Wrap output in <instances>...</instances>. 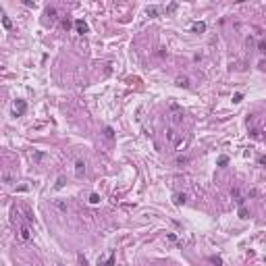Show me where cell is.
I'll use <instances>...</instances> for the list:
<instances>
[{
    "instance_id": "obj_5",
    "label": "cell",
    "mask_w": 266,
    "mask_h": 266,
    "mask_svg": "<svg viewBox=\"0 0 266 266\" xmlns=\"http://www.w3.org/2000/svg\"><path fill=\"white\" fill-rule=\"evenodd\" d=\"M13 181H15V173H13V171H7V173H2V183L11 185Z\"/></svg>"
},
{
    "instance_id": "obj_2",
    "label": "cell",
    "mask_w": 266,
    "mask_h": 266,
    "mask_svg": "<svg viewBox=\"0 0 266 266\" xmlns=\"http://www.w3.org/2000/svg\"><path fill=\"white\" fill-rule=\"evenodd\" d=\"M75 29H77V33H87V31H90L87 23L81 21V19H77V21H75Z\"/></svg>"
},
{
    "instance_id": "obj_12",
    "label": "cell",
    "mask_w": 266,
    "mask_h": 266,
    "mask_svg": "<svg viewBox=\"0 0 266 266\" xmlns=\"http://www.w3.org/2000/svg\"><path fill=\"white\" fill-rule=\"evenodd\" d=\"M173 110H175V112H173V123H179L183 114H181V112H177V108H173Z\"/></svg>"
},
{
    "instance_id": "obj_7",
    "label": "cell",
    "mask_w": 266,
    "mask_h": 266,
    "mask_svg": "<svg viewBox=\"0 0 266 266\" xmlns=\"http://www.w3.org/2000/svg\"><path fill=\"white\" fill-rule=\"evenodd\" d=\"M191 29H193L196 33H202V31H206V23H204V21H197V23H193V25H191Z\"/></svg>"
},
{
    "instance_id": "obj_15",
    "label": "cell",
    "mask_w": 266,
    "mask_h": 266,
    "mask_svg": "<svg viewBox=\"0 0 266 266\" xmlns=\"http://www.w3.org/2000/svg\"><path fill=\"white\" fill-rule=\"evenodd\" d=\"M98 202H100V196L98 193H91L90 196V204H98Z\"/></svg>"
},
{
    "instance_id": "obj_23",
    "label": "cell",
    "mask_w": 266,
    "mask_h": 266,
    "mask_svg": "<svg viewBox=\"0 0 266 266\" xmlns=\"http://www.w3.org/2000/svg\"><path fill=\"white\" fill-rule=\"evenodd\" d=\"M239 218H247V210H245V208L239 210Z\"/></svg>"
},
{
    "instance_id": "obj_10",
    "label": "cell",
    "mask_w": 266,
    "mask_h": 266,
    "mask_svg": "<svg viewBox=\"0 0 266 266\" xmlns=\"http://www.w3.org/2000/svg\"><path fill=\"white\" fill-rule=\"evenodd\" d=\"M185 200H187V197H185V193H177V196H175V204H177V206L185 204Z\"/></svg>"
},
{
    "instance_id": "obj_6",
    "label": "cell",
    "mask_w": 266,
    "mask_h": 266,
    "mask_svg": "<svg viewBox=\"0 0 266 266\" xmlns=\"http://www.w3.org/2000/svg\"><path fill=\"white\" fill-rule=\"evenodd\" d=\"M19 237H21L23 241H29V239H31V231H29V227H25V224H23V227H21V233H19Z\"/></svg>"
},
{
    "instance_id": "obj_14",
    "label": "cell",
    "mask_w": 266,
    "mask_h": 266,
    "mask_svg": "<svg viewBox=\"0 0 266 266\" xmlns=\"http://www.w3.org/2000/svg\"><path fill=\"white\" fill-rule=\"evenodd\" d=\"M148 15H150V17H156V15H158V8L156 7H148Z\"/></svg>"
},
{
    "instance_id": "obj_16",
    "label": "cell",
    "mask_w": 266,
    "mask_h": 266,
    "mask_svg": "<svg viewBox=\"0 0 266 266\" xmlns=\"http://www.w3.org/2000/svg\"><path fill=\"white\" fill-rule=\"evenodd\" d=\"M60 187H64V177H58V179H56V189H60Z\"/></svg>"
},
{
    "instance_id": "obj_9",
    "label": "cell",
    "mask_w": 266,
    "mask_h": 266,
    "mask_svg": "<svg viewBox=\"0 0 266 266\" xmlns=\"http://www.w3.org/2000/svg\"><path fill=\"white\" fill-rule=\"evenodd\" d=\"M177 85L179 87H189V79L187 77H177Z\"/></svg>"
},
{
    "instance_id": "obj_19",
    "label": "cell",
    "mask_w": 266,
    "mask_h": 266,
    "mask_svg": "<svg viewBox=\"0 0 266 266\" xmlns=\"http://www.w3.org/2000/svg\"><path fill=\"white\" fill-rule=\"evenodd\" d=\"M2 23H4V27H7V29H11V27H13V23H11V19H7V17L2 19Z\"/></svg>"
},
{
    "instance_id": "obj_3",
    "label": "cell",
    "mask_w": 266,
    "mask_h": 266,
    "mask_svg": "<svg viewBox=\"0 0 266 266\" xmlns=\"http://www.w3.org/2000/svg\"><path fill=\"white\" fill-rule=\"evenodd\" d=\"M75 175H77V177H83L85 175V162L83 160L75 162Z\"/></svg>"
},
{
    "instance_id": "obj_8",
    "label": "cell",
    "mask_w": 266,
    "mask_h": 266,
    "mask_svg": "<svg viewBox=\"0 0 266 266\" xmlns=\"http://www.w3.org/2000/svg\"><path fill=\"white\" fill-rule=\"evenodd\" d=\"M98 266H114V254H110V256L106 258V262L98 260Z\"/></svg>"
},
{
    "instance_id": "obj_4",
    "label": "cell",
    "mask_w": 266,
    "mask_h": 266,
    "mask_svg": "<svg viewBox=\"0 0 266 266\" xmlns=\"http://www.w3.org/2000/svg\"><path fill=\"white\" fill-rule=\"evenodd\" d=\"M231 197H233V200H235V202L239 204V206H241V204L245 202V200H243V196H241V191H239L237 187H235V189H231Z\"/></svg>"
},
{
    "instance_id": "obj_1",
    "label": "cell",
    "mask_w": 266,
    "mask_h": 266,
    "mask_svg": "<svg viewBox=\"0 0 266 266\" xmlns=\"http://www.w3.org/2000/svg\"><path fill=\"white\" fill-rule=\"evenodd\" d=\"M25 110H27V104H25V100H17V102L13 104L15 117H23V114H25Z\"/></svg>"
},
{
    "instance_id": "obj_20",
    "label": "cell",
    "mask_w": 266,
    "mask_h": 266,
    "mask_svg": "<svg viewBox=\"0 0 266 266\" xmlns=\"http://www.w3.org/2000/svg\"><path fill=\"white\" fill-rule=\"evenodd\" d=\"M210 262H214L216 266H220V264H223V260H220V258H216V256H212V258H210Z\"/></svg>"
},
{
    "instance_id": "obj_18",
    "label": "cell",
    "mask_w": 266,
    "mask_h": 266,
    "mask_svg": "<svg viewBox=\"0 0 266 266\" xmlns=\"http://www.w3.org/2000/svg\"><path fill=\"white\" fill-rule=\"evenodd\" d=\"M48 17H50V21H54L56 19V11L54 8H48Z\"/></svg>"
},
{
    "instance_id": "obj_13",
    "label": "cell",
    "mask_w": 266,
    "mask_h": 266,
    "mask_svg": "<svg viewBox=\"0 0 266 266\" xmlns=\"http://www.w3.org/2000/svg\"><path fill=\"white\" fill-rule=\"evenodd\" d=\"M104 135L108 137V140H112V137H114V131H112V127H106V129H104Z\"/></svg>"
},
{
    "instance_id": "obj_11",
    "label": "cell",
    "mask_w": 266,
    "mask_h": 266,
    "mask_svg": "<svg viewBox=\"0 0 266 266\" xmlns=\"http://www.w3.org/2000/svg\"><path fill=\"white\" fill-rule=\"evenodd\" d=\"M54 206H56V208H58L60 212H67V204L60 202V200H54Z\"/></svg>"
},
{
    "instance_id": "obj_17",
    "label": "cell",
    "mask_w": 266,
    "mask_h": 266,
    "mask_svg": "<svg viewBox=\"0 0 266 266\" xmlns=\"http://www.w3.org/2000/svg\"><path fill=\"white\" fill-rule=\"evenodd\" d=\"M227 162H229V158H227V156H220V158H218V166H224Z\"/></svg>"
},
{
    "instance_id": "obj_21",
    "label": "cell",
    "mask_w": 266,
    "mask_h": 266,
    "mask_svg": "<svg viewBox=\"0 0 266 266\" xmlns=\"http://www.w3.org/2000/svg\"><path fill=\"white\" fill-rule=\"evenodd\" d=\"M25 214H27V220L31 223V220H33V214H31V210H29V208H25Z\"/></svg>"
},
{
    "instance_id": "obj_22",
    "label": "cell",
    "mask_w": 266,
    "mask_h": 266,
    "mask_svg": "<svg viewBox=\"0 0 266 266\" xmlns=\"http://www.w3.org/2000/svg\"><path fill=\"white\" fill-rule=\"evenodd\" d=\"M77 258H79V262H81V266H87V260H85V256H81V254H79Z\"/></svg>"
}]
</instances>
